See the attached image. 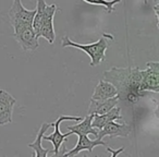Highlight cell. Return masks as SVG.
Listing matches in <instances>:
<instances>
[{
	"instance_id": "1",
	"label": "cell",
	"mask_w": 159,
	"mask_h": 157,
	"mask_svg": "<svg viewBox=\"0 0 159 157\" xmlns=\"http://www.w3.org/2000/svg\"><path fill=\"white\" fill-rule=\"evenodd\" d=\"M105 80L115 85L119 99L130 103L137 102L145 94L143 85V70L135 68H111L104 72Z\"/></svg>"
},
{
	"instance_id": "2",
	"label": "cell",
	"mask_w": 159,
	"mask_h": 157,
	"mask_svg": "<svg viewBox=\"0 0 159 157\" xmlns=\"http://www.w3.org/2000/svg\"><path fill=\"white\" fill-rule=\"evenodd\" d=\"M107 38L113 40V37L111 35H109V34H102V37L95 43H92V44H77L75 42H72L69 38V36H64L61 39V46L63 48H66V47H73V48L83 50L91 58L89 66L96 67L106 60V50L109 48V44L107 42Z\"/></svg>"
},
{
	"instance_id": "3",
	"label": "cell",
	"mask_w": 159,
	"mask_h": 157,
	"mask_svg": "<svg viewBox=\"0 0 159 157\" xmlns=\"http://www.w3.org/2000/svg\"><path fill=\"white\" fill-rule=\"evenodd\" d=\"M13 36L21 46V48L25 51L36 50L39 46L38 37L36 36L33 26L30 23L18 24L13 26Z\"/></svg>"
},
{
	"instance_id": "4",
	"label": "cell",
	"mask_w": 159,
	"mask_h": 157,
	"mask_svg": "<svg viewBox=\"0 0 159 157\" xmlns=\"http://www.w3.org/2000/svg\"><path fill=\"white\" fill-rule=\"evenodd\" d=\"M83 118L82 117H73V116H64L61 115L55 122H51L52 127L55 128V131L51 133L50 135H43V140L44 141H49L52 143L53 145V154L56 156L59 155V150H60V146L62 145L64 141H66V137L69 135H72V132H68L66 134H62L61 131H60V124L62 123L63 121H75V122H79L81 121Z\"/></svg>"
},
{
	"instance_id": "5",
	"label": "cell",
	"mask_w": 159,
	"mask_h": 157,
	"mask_svg": "<svg viewBox=\"0 0 159 157\" xmlns=\"http://www.w3.org/2000/svg\"><path fill=\"white\" fill-rule=\"evenodd\" d=\"M35 13L36 9L27 10L23 7L21 0H13V3L8 12V16L10 19V23L13 27L18 24H25V23L32 24Z\"/></svg>"
},
{
	"instance_id": "6",
	"label": "cell",
	"mask_w": 159,
	"mask_h": 157,
	"mask_svg": "<svg viewBox=\"0 0 159 157\" xmlns=\"http://www.w3.org/2000/svg\"><path fill=\"white\" fill-rule=\"evenodd\" d=\"M57 10L58 7L56 5L46 6L44 16H43L42 26H40V31L38 34V37H44L49 44H53L56 38L53 18H55V13L57 12Z\"/></svg>"
},
{
	"instance_id": "7",
	"label": "cell",
	"mask_w": 159,
	"mask_h": 157,
	"mask_svg": "<svg viewBox=\"0 0 159 157\" xmlns=\"http://www.w3.org/2000/svg\"><path fill=\"white\" fill-rule=\"evenodd\" d=\"M143 85L145 92H159V62H147L146 69L143 70Z\"/></svg>"
},
{
	"instance_id": "8",
	"label": "cell",
	"mask_w": 159,
	"mask_h": 157,
	"mask_svg": "<svg viewBox=\"0 0 159 157\" xmlns=\"http://www.w3.org/2000/svg\"><path fill=\"white\" fill-rule=\"evenodd\" d=\"M16 99L5 90H0V126L12 123V113Z\"/></svg>"
},
{
	"instance_id": "9",
	"label": "cell",
	"mask_w": 159,
	"mask_h": 157,
	"mask_svg": "<svg viewBox=\"0 0 159 157\" xmlns=\"http://www.w3.org/2000/svg\"><path fill=\"white\" fill-rule=\"evenodd\" d=\"M131 133V127L126 123H117L116 121H110L97 131V139L102 140L105 136L109 137H126Z\"/></svg>"
},
{
	"instance_id": "10",
	"label": "cell",
	"mask_w": 159,
	"mask_h": 157,
	"mask_svg": "<svg viewBox=\"0 0 159 157\" xmlns=\"http://www.w3.org/2000/svg\"><path fill=\"white\" fill-rule=\"evenodd\" d=\"M79 136V140H77V143L75 145L74 148H72L71 150H69L68 153H64L62 154L63 156L69 157V156H76L82 150H89V153L93 152L94 147L98 145H104L106 146L107 144L105 143L102 140H91L87 135H77Z\"/></svg>"
},
{
	"instance_id": "11",
	"label": "cell",
	"mask_w": 159,
	"mask_h": 157,
	"mask_svg": "<svg viewBox=\"0 0 159 157\" xmlns=\"http://www.w3.org/2000/svg\"><path fill=\"white\" fill-rule=\"evenodd\" d=\"M119 102V97L118 95L113 96V97L107 98V99H91L89 107V111L87 115H102L106 113L107 111H109L110 109H112L115 106L118 105Z\"/></svg>"
},
{
	"instance_id": "12",
	"label": "cell",
	"mask_w": 159,
	"mask_h": 157,
	"mask_svg": "<svg viewBox=\"0 0 159 157\" xmlns=\"http://www.w3.org/2000/svg\"><path fill=\"white\" fill-rule=\"evenodd\" d=\"M121 108L120 107L115 106L112 109H110L109 111H107L106 113H102V115H96L93 117L92 120V127L97 130L102 129L104 126H106L108 122L110 121H116V120H121Z\"/></svg>"
},
{
	"instance_id": "13",
	"label": "cell",
	"mask_w": 159,
	"mask_h": 157,
	"mask_svg": "<svg viewBox=\"0 0 159 157\" xmlns=\"http://www.w3.org/2000/svg\"><path fill=\"white\" fill-rule=\"evenodd\" d=\"M50 127H52L51 122H44V123L42 124V127L39 128V130L37 131L35 141H34L33 143L27 144V146L33 148L34 152H35L34 156H36V157H47L48 156V153L50 152V150L43 147L42 142H43V135L45 134V132H46Z\"/></svg>"
},
{
	"instance_id": "14",
	"label": "cell",
	"mask_w": 159,
	"mask_h": 157,
	"mask_svg": "<svg viewBox=\"0 0 159 157\" xmlns=\"http://www.w3.org/2000/svg\"><path fill=\"white\" fill-rule=\"evenodd\" d=\"M94 115H87L86 118L82 119L81 121H79L77 124L74 126H68L69 131L72 132V134H76V135H89V134H93V135H97V129L93 128L92 127V120H93Z\"/></svg>"
},
{
	"instance_id": "15",
	"label": "cell",
	"mask_w": 159,
	"mask_h": 157,
	"mask_svg": "<svg viewBox=\"0 0 159 157\" xmlns=\"http://www.w3.org/2000/svg\"><path fill=\"white\" fill-rule=\"evenodd\" d=\"M116 95H118V92L115 85L106 80H100L97 86L95 87L92 98L93 99H107V98L113 97Z\"/></svg>"
},
{
	"instance_id": "16",
	"label": "cell",
	"mask_w": 159,
	"mask_h": 157,
	"mask_svg": "<svg viewBox=\"0 0 159 157\" xmlns=\"http://www.w3.org/2000/svg\"><path fill=\"white\" fill-rule=\"evenodd\" d=\"M84 2L94 6H102L105 8L107 13H111L115 10V6L120 3L122 0H83Z\"/></svg>"
},
{
	"instance_id": "17",
	"label": "cell",
	"mask_w": 159,
	"mask_h": 157,
	"mask_svg": "<svg viewBox=\"0 0 159 157\" xmlns=\"http://www.w3.org/2000/svg\"><path fill=\"white\" fill-rule=\"evenodd\" d=\"M106 148H107V150H108V152H110V153H111V156H112V157L118 156V155H119L120 153L123 152V150H124V147H120L119 150H112V148H111V147H109L108 145H106Z\"/></svg>"
},
{
	"instance_id": "18",
	"label": "cell",
	"mask_w": 159,
	"mask_h": 157,
	"mask_svg": "<svg viewBox=\"0 0 159 157\" xmlns=\"http://www.w3.org/2000/svg\"><path fill=\"white\" fill-rule=\"evenodd\" d=\"M152 2H154V11H155V14H156V19H157V21H158L159 20V16H158L159 0H152Z\"/></svg>"
}]
</instances>
